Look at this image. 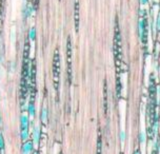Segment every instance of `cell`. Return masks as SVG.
Segmentation results:
<instances>
[{
  "instance_id": "1",
  "label": "cell",
  "mask_w": 160,
  "mask_h": 154,
  "mask_svg": "<svg viewBox=\"0 0 160 154\" xmlns=\"http://www.w3.org/2000/svg\"><path fill=\"white\" fill-rule=\"evenodd\" d=\"M31 65L32 62L30 60V44L27 39L24 44L23 51V64H22V76H21V100L23 102L27 97V92L30 84L31 76Z\"/></svg>"
},
{
  "instance_id": "2",
  "label": "cell",
  "mask_w": 160,
  "mask_h": 154,
  "mask_svg": "<svg viewBox=\"0 0 160 154\" xmlns=\"http://www.w3.org/2000/svg\"><path fill=\"white\" fill-rule=\"evenodd\" d=\"M114 42H113V53H114V60L116 65V73L117 79H120L121 74V65H122V50H121V34H120V28L118 23V18H116L115 31H114Z\"/></svg>"
},
{
  "instance_id": "3",
  "label": "cell",
  "mask_w": 160,
  "mask_h": 154,
  "mask_svg": "<svg viewBox=\"0 0 160 154\" xmlns=\"http://www.w3.org/2000/svg\"><path fill=\"white\" fill-rule=\"evenodd\" d=\"M53 80L54 88L57 94V97L59 96V82H60V56L58 49L55 50L53 57Z\"/></svg>"
},
{
  "instance_id": "4",
  "label": "cell",
  "mask_w": 160,
  "mask_h": 154,
  "mask_svg": "<svg viewBox=\"0 0 160 154\" xmlns=\"http://www.w3.org/2000/svg\"><path fill=\"white\" fill-rule=\"evenodd\" d=\"M67 55H68V82L70 85L72 84L73 80V69H72V41L71 37H68V44H67Z\"/></svg>"
},
{
  "instance_id": "5",
  "label": "cell",
  "mask_w": 160,
  "mask_h": 154,
  "mask_svg": "<svg viewBox=\"0 0 160 154\" xmlns=\"http://www.w3.org/2000/svg\"><path fill=\"white\" fill-rule=\"evenodd\" d=\"M20 125H21V131H20V137L21 141L25 142L28 141L30 137V133H28V117L25 114L20 117Z\"/></svg>"
},
{
  "instance_id": "6",
  "label": "cell",
  "mask_w": 160,
  "mask_h": 154,
  "mask_svg": "<svg viewBox=\"0 0 160 154\" xmlns=\"http://www.w3.org/2000/svg\"><path fill=\"white\" fill-rule=\"evenodd\" d=\"M33 144H34V147H38L39 145V141H40V137H41V130H40V126L37 125V126L34 127V130H33Z\"/></svg>"
},
{
  "instance_id": "7",
  "label": "cell",
  "mask_w": 160,
  "mask_h": 154,
  "mask_svg": "<svg viewBox=\"0 0 160 154\" xmlns=\"http://www.w3.org/2000/svg\"><path fill=\"white\" fill-rule=\"evenodd\" d=\"M34 148L35 147H34L33 141H27L21 147V154H32Z\"/></svg>"
},
{
  "instance_id": "8",
  "label": "cell",
  "mask_w": 160,
  "mask_h": 154,
  "mask_svg": "<svg viewBox=\"0 0 160 154\" xmlns=\"http://www.w3.org/2000/svg\"><path fill=\"white\" fill-rule=\"evenodd\" d=\"M79 10H80L79 0H75V11H74V14H75V28H76V32H78V30H79V23H80Z\"/></svg>"
},
{
  "instance_id": "9",
  "label": "cell",
  "mask_w": 160,
  "mask_h": 154,
  "mask_svg": "<svg viewBox=\"0 0 160 154\" xmlns=\"http://www.w3.org/2000/svg\"><path fill=\"white\" fill-rule=\"evenodd\" d=\"M144 28H145V22L143 20V17H140L139 21H138V30H139V37L140 40L142 42L144 41V35H147V33L144 32Z\"/></svg>"
},
{
  "instance_id": "10",
  "label": "cell",
  "mask_w": 160,
  "mask_h": 154,
  "mask_svg": "<svg viewBox=\"0 0 160 154\" xmlns=\"http://www.w3.org/2000/svg\"><path fill=\"white\" fill-rule=\"evenodd\" d=\"M41 121L42 124H47L48 122V109L45 107L41 111Z\"/></svg>"
},
{
  "instance_id": "11",
  "label": "cell",
  "mask_w": 160,
  "mask_h": 154,
  "mask_svg": "<svg viewBox=\"0 0 160 154\" xmlns=\"http://www.w3.org/2000/svg\"><path fill=\"white\" fill-rule=\"evenodd\" d=\"M101 151H102V138H101V134L99 133L98 141H97V154H101Z\"/></svg>"
},
{
  "instance_id": "12",
  "label": "cell",
  "mask_w": 160,
  "mask_h": 154,
  "mask_svg": "<svg viewBox=\"0 0 160 154\" xmlns=\"http://www.w3.org/2000/svg\"><path fill=\"white\" fill-rule=\"evenodd\" d=\"M28 114H30V116L33 117L34 114H35V105H34L33 102H30V104H28Z\"/></svg>"
},
{
  "instance_id": "13",
  "label": "cell",
  "mask_w": 160,
  "mask_h": 154,
  "mask_svg": "<svg viewBox=\"0 0 160 154\" xmlns=\"http://www.w3.org/2000/svg\"><path fill=\"white\" fill-rule=\"evenodd\" d=\"M3 150H4V139L1 132H0V151H1V154H3Z\"/></svg>"
},
{
  "instance_id": "14",
  "label": "cell",
  "mask_w": 160,
  "mask_h": 154,
  "mask_svg": "<svg viewBox=\"0 0 160 154\" xmlns=\"http://www.w3.org/2000/svg\"><path fill=\"white\" fill-rule=\"evenodd\" d=\"M28 38L30 39H34L35 38V28H32L28 32Z\"/></svg>"
},
{
  "instance_id": "15",
  "label": "cell",
  "mask_w": 160,
  "mask_h": 154,
  "mask_svg": "<svg viewBox=\"0 0 160 154\" xmlns=\"http://www.w3.org/2000/svg\"><path fill=\"white\" fill-rule=\"evenodd\" d=\"M139 141H140V144H143L145 141V133L144 132H141L139 134Z\"/></svg>"
},
{
  "instance_id": "16",
  "label": "cell",
  "mask_w": 160,
  "mask_h": 154,
  "mask_svg": "<svg viewBox=\"0 0 160 154\" xmlns=\"http://www.w3.org/2000/svg\"><path fill=\"white\" fill-rule=\"evenodd\" d=\"M120 139H121V141H125V133H124V131H121V132H120Z\"/></svg>"
},
{
  "instance_id": "17",
  "label": "cell",
  "mask_w": 160,
  "mask_h": 154,
  "mask_svg": "<svg viewBox=\"0 0 160 154\" xmlns=\"http://www.w3.org/2000/svg\"><path fill=\"white\" fill-rule=\"evenodd\" d=\"M33 2H34V8H36L37 7H38L39 0H33Z\"/></svg>"
},
{
  "instance_id": "18",
  "label": "cell",
  "mask_w": 160,
  "mask_h": 154,
  "mask_svg": "<svg viewBox=\"0 0 160 154\" xmlns=\"http://www.w3.org/2000/svg\"><path fill=\"white\" fill-rule=\"evenodd\" d=\"M141 3L142 4H147L148 3V0H141Z\"/></svg>"
},
{
  "instance_id": "19",
  "label": "cell",
  "mask_w": 160,
  "mask_h": 154,
  "mask_svg": "<svg viewBox=\"0 0 160 154\" xmlns=\"http://www.w3.org/2000/svg\"><path fill=\"white\" fill-rule=\"evenodd\" d=\"M134 154H140V152H139V150H136L135 152H134Z\"/></svg>"
}]
</instances>
